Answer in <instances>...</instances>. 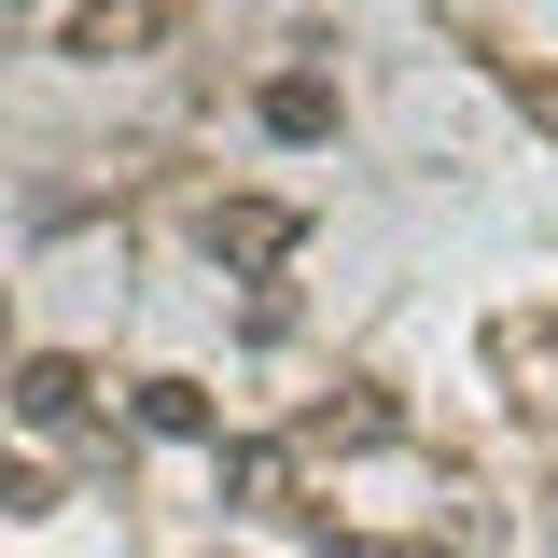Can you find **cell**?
Wrapping results in <instances>:
<instances>
[{
	"label": "cell",
	"instance_id": "5b68a950",
	"mask_svg": "<svg viewBox=\"0 0 558 558\" xmlns=\"http://www.w3.org/2000/svg\"><path fill=\"white\" fill-rule=\"evenodd\" d=\"M266 126H279V140H322V126H336V84H322V70L266 84Z\"/></svg>",
	"mask_w": 558,
	"mask_h": 558
},
{
	"label": "cell",
	"instance_id": "277c9868",
	"mask_svg": "<svg viewBox=\"0 0 558 558\" xmlns=\"http://www.w3.org/2000/svg\"><path fill=\"white\" fill-rule=\"evenodd\" d=\"M140 433H168V447H209V391H196V377H140Z\"/></svg>",
	"mask_w": 558,
	"mask_h": 558
},
{
	"label": "cell",
	"instance_id": "3957f363",
	"mask_svg": "<svg viewBox=\"0 0 558 558\" xmlns=\"http://www.w3.org/2000/svg\"><path fill=\"white\" fill-rule=\"evenodd\" d=\"M154 28H168V0H84L70 14V57H140Z\"/></svg>",
	"mask_w": 558,
	"mask_h": 558
},
{
	"label": "cell",
	"instance_id": "8992f818",
	"mask_svg": "<svg viewBox=\"0 0 558 558\" xmlns=\"http://www.w3.org/2000/svg\"><path fill=\"white\" fill-rule=\"evenodd\" d=\"M223 488H238L252 517H279V502H293V461H279V447H238V461H223Z\"/></svg>",
	"mask_w": 558,
	"mask_h": 558
},
{
	"label": "cell",
	"instance_id": "52a82bcc",
	"mask_svg": "<svg viewBox=\"0 0 558 558\" xmlns=\"http://www.w3.org/2000/svg\"><path fill=\"white\" fill-rule=\"evenodd\" d=\"M0 517H57V475H43V461H14V447H0Z\"/></svg>",
	"mask_w": 558,
	"mask_h": 558
},
{
	"label": "cell",
	"instance_id": "6da1fadb",
	"mask_svg": "<svg viewBox=\"0 0 558 558\" xmlns=\"http://www.w3.org/2000/svg\"><path fill=\"white\" fill-rule=\"evenodd\" d=\"M196 238H209V266H279V252H293L307 223H293L279 196H223V209L196 223Z\"/></svg>",
	"mask_w": 558,
	"mask_h": 558
},
{
	"label": "cell",
	"instance_id": "7a4b0ae2",
	"mask_svg": "<svg viewBox=\"0 0 558 558\" xmlns=\"http://www.w3.org/2000/svg\"><path fill=\"white\" fill-rule=\"evenodd\" d=\"M84 405H98V377H84L70 349H43V363H14V418H28V433H84Z\"/></svg>",
	"mask_w": 558,
	"mask_h": 558
}]
</instances>
